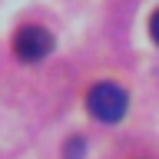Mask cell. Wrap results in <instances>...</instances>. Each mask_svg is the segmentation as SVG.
Listing matches in <instances>:
<instances>
[{"label":"cell","mask_w":159,"mask_h":159,"mask_svg":"<svg viewBox=\"0 0 159 159\" xmlns=\"http://www.w3.org/2000/svg\"><path fill=\"white\" fill-rule=\"evenodd\" d=\"M86 106H89V113H93L99 123H119V119L126 116L129 96L116 86V83H99V86L89 89Z\"/></svg>","instance_id":"obj_1"},{"label":"cell","mask_w":159,"mask_h":159,"mask_svg":"<svg viewBox=\"0 0 159 159\" xmlns=\"http://www.w3.org/2000/svg\"><path fill=\"white\" fill-rule=\"evenodd\" d=\"M13 50H17L20 60L37 63V60L50 57V50H53V37H50V30L30 23V27H20V33L13 37Z\"/></svg>","instance_id":"obj_2"},{"label":"cell","mask_w":159,"mask_h":159,"mask_svg":"<svg viewBox=\"0 0 159 159\" xmlns=\"http://www.w3.org/2000/svg\"><path fill=\"white\" fill-rule=\"evenodd\" d=\"M149 30H152V40L159 43V10L152 13V20H149Z\"/></svg>","instance_id":"obj_4"},{"label":"cell","mask_w":159,"mask_h":159,"mask_svg":"<svg viewBox=\"0 0 159 159\" xmlns=\"http://www.w3.org/2000/svg\"><path fill=\"white\" fill-rule=\"evenodd\" d=\"M83 156V139H70L66 143V159H80Z\"/></svg>","instance_id":"obj_3"}]
</instances>
